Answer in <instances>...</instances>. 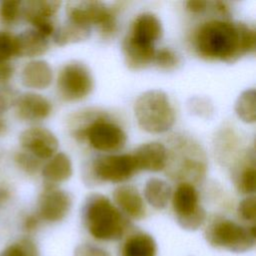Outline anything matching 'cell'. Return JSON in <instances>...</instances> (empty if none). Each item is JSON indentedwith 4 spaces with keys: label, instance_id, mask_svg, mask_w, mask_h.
Returning <instances> with one entry per match:
<instances>
[{
    "label": "cell",
    "instance_id": "1",
    "mask_svg": "<svg viewBox=\"0 0 256 256\" xmlns=\"http://www.w3.org/2000/svg\"><path fill=\"white\" fill-rule=\"evenodd\" d=\"M192 45L203 59L234 63L255 51L256 32L253 26L244 22L211 19L195 29Z\"/></svg>",
    "mask_w": 256,
    "mask_h": 256
},
{
    "label": "cell",
    "instance_id": "2",
    "mask_svg": "<svg viewBox=\"0 0 256 256\" xmlns=\"http://www.w3.org/2000/svg\"><path fill=\"white\" fill-rule=\"evenodd\" d=\"M72 135L79 141H87L95 150L117 152L127 142L124 129L104 112L82 111L72 118Z\"/></svg>",
    "mask_w": 256,
    "mask_h": 256
},
{
    "label": "cell",
    "instance_id": "3",
    "mask_svg": "<svg viewBox=\"0 0 256 256\" xmlns=\"http://www.w3.org/2000/svg\"><path fill=\"white\" fill-rule=\"evenodd\" d=\"M83 222L89 234L99 241H116L127 232L128 218L105 195L94 193L83 206Z\"/></svg>",
    "mask_w": 256,
    "mask_h": 256
},
{
    "label": "cell",
    "instance_id": "4",
    "mask_svg": "<svg viewBox=\"0 0 256 256\" xmlns=\"http://www.w3.org/2000/svg\"><path fill=\"white\" fill-rule=\"evenodd\" d=\"M168 150L167 164L169 174L173 179L182 182H198L203 179L207 171V159L201 145L186 135H175Z\"/></svg>",
    "mask_w": 256,
    "mask_h": 256
},
{
    "label": "cell",
    "instance_id": "5",
    "mask_svg": "<svg viewBox=\"0 0 256 256\" xmlns=\"http://www.w3.org/2000/svg\"><path fill=\"white\" fill-rule=\"evenodd\" d=\"M133 112L140 129L150 134L166 133L176 121L174 106L167 93L160 89L142 92L134 102Z\"/></svg>",
    "mask_w": 256,
    "mask_h": 256
},
{
    "label": "cell",
    "instance_id": "6",
    "mask_svg": "<svg viewBox=\"0 0 256 256\" xmlns=\"http://www.w3.org/2000/svg\"><path fill=\"white\" fill-rule=\"evenodd\" d=\"M205 240L214 248L244 253L256 243L255 225H242L225 217L212 219L204 231Z\"/></svg>",
    "mask_w": 256,
    "mask_h": 256
},
{
    "label": "cell",
    "instance_id": "7",
    "mask_svg": "<svg viewBox=\"0 0 256 256\" xmlns=\"http://www.w3.org/2000/svg\"><path fill=\"white\" fill-rule=\"evenodd\" d=\"M118 6H107L101 1H69L66 3L68 20L87 27L97 26L103 38L112 37L118 29Z\"/></svg>",
    "mask_w": 256,
    "mask_h": 256
},
{
    "label": "cell",
    "instance_id": "8",
    "mask_svg": "<svg viewBox=\"0 0 256 256\" xmlns=\"http://www.w3.org/2000/svg\"><path fill=\"white\" fill-rule=\"evenodd\" d=\"M57 93L65 102H77L87 98L93 91L94 78L88 66L78 60L65 63L58 72Z\"/></svg>",
    "mask_w": 256,
    "mask_h": 256
},
{
    "label": "cell",
    "instance_id": "9",
    "mask_svg": "<svg viewBox=\"0 0 256 256\" xmlns=\"http://www.w3.org/2000/svg\"><path fill=\"white\" fill-rule=\"evenodd\" d=\"M171 197L175 218L181 228L195 231L205 223L207 213L199 203V194L193 184L179 183Z\"/></svg>",
    "mask_w": 256,
    "mask_h": 256
},
{
    "label": "cell",
    "instance_id": "10",
    "mask_svg": "<svg viewBox=\"0 0 256 256\" xmlns=\"http://www.w3.org/2000/svg\"><path fill=\"white\" fill-rule=\"evenodd\" d=\"M132 154H109L95 158L90 165V174L96 182L123 183L137 172Z\"/></svg>",
    "mask_w": 256,
    "mask_h": 256
},
{
    "label": "cell",
    "instance_id": "11",
    "mask_svg": "<svg viewBox=\"0 0 256 256\" xmlns=\"http://www.w3.org/2000/svg\"><path fill=\"white\" fill-rule=\"evenodd\" d=\"M72 207L71 195L58 186L44 185L37 198L36 214L42 222L58 223L66 218Z\"/></svg>",
    "mask_w": 256,
    "mask_h": 256
},
{
    "label": "cell",
    "instance_id": "12",
    "mask_svg": "<svg viewBox=\"0 0 256 256\" xmlns=\"http://www.w3.org/2000/svg\"><path fill=\"white\" fill-rule=\"evenodd\" d=\"M62 5L55 0H27L22 1V19L29 23L36 31L49 38L52 36L55 25L53 17Z\"/></svg>",
    "mask_w": 256,
    "mask_h": 256
},
{
    "label": "cell",
    "instance_id": "13",
    "mask_svg": "<svg viewBox=\"0 0 256 256\" xmlns=\"http://www.w3.org/2000/svg\"><path fill=\"white\" fill-rule=\"evenodd\" d=\"M19 144L21 150L42 161L50 159L57 153L59 141L49 129L41 126H31L20 133Z\"/></svg>",
    "mask_w": 256,
    "mask_h": 256
},
{
    "label": "cell",
    "instance_id": "14",
    "mask_svg": "<svg viewBox=\"0 0 256 256\" xmlns=\"http://www.w3.org/2000/svg\"><path fill=\"white\" fill-rule=\"evenodd\" d=\"M15 116L23 122H39L52 113V104L45 96L29 91L18 94L13 106Z\"/></svg>",
    "mask_w": 256,
    "mask_h": 256
},
{
    "label": "cell",
    "instance_id": "15",
    "mask_svg": "<svg viewBox=\"0 0 256 256\" xmlns=\"http://www.w3.org/2000/svg\"><path fill=\"white\" fill-rule=\"evenodd\" d=\"M132 155L138 171L159 172L165 169L167 164V147L157 141L140 145Z\"/></svg>",
    "mask_w": 256,
    "mask_h": 256
},
{
    "label": "cell",
    "instance_id": "16",
    "mask_svg": "<svg viewBox=\"0 0 256 256\" xmlns=\"http://www.w3.org/2000/svg\"><path fill=\"white\" fill-rule=\"evenodd\" d=\"M115 206L127 217L134 220L143 219L146 215L144 199L132 185H120L113 191Z\"/></svg>",
    "mask_w": 256,
    "mask_h": 256
},
{
    "label": "cell",
    "instance_id": "17",
    "mask_svg": "<svg viewBox=\"0 0 256 256\" xmlns=\"http://www.w3.org/2000/svg\"><path fill=\"white\" fill-rule=\"evenodd\" d=\"M162 34L163 27L160 19L151 12H143L134 18L127 35L141 43L154 45Z\"/></svg>",
    "mask_w": 256,
    "mask_h": 256
},
{
    "label": "cell",
    "instance_id": "18",
    "mask_svg": "<svg viewBox=\"0 0 256 256\" xmlns=\"http://www.w3.org/2000/svg\"><path fill=\"white\" fill-rule=\"evenodd\" d=\"M155 46L136 41L129 35H126L122 41V53L126 66L133 71L147 68L153 64L155 55Z\"/></svg>",
    "mask_w": 256,
    "mask_h": 256
},
{
    "label": "cell",
    "instance_id": "19",
    "mask_svg": "<svg viewBox=\"0 0 256 256\" xmlns=\"http://www.w3.org/2000/svg\"><path fill=\"white\" fill-rule=\"evenodd\" d=\"M20 80L22 85L28 89L44 90L53 81V70L47 61L32 59L22 67Z\"/></svg>",
    "mask_w": 256,
    "mask_h": 256
},
{
    "label": "cell",
    "instance_id": "20",
    "mask_svg": "<svg viewBox=\"0 0 256 256\" xmlns=\"http://www.w3.org/2000/svg\"><path fill=\"white\" fill-rule=\"evenodd\" d=\"M73 174L70 157L64 152H57L41 168L44 185L57 186L66 182Z\"/></svg>",
    "mask_w": 256,
    "mask_h": 256
},
{
    "label": "cell",
    "instance_id": "21",
    "mask_svg": "<svg viewBox=\"0 0 256 256\" xmlns=\"http://www.w3.org/2000/svg\"><path fill=\"white\" fill-rule=\"evenodd\" d=\"M17 57L35 59L44 55L49 48L48 38L33 28L16 35Z\"/></svg>",
    "mask_w": 256,
    "mask_h": 256
},
{
    "label": "cell",
    "instance_id": "22",
    "mask_svg": "<svg viewBox=\"0 0 256 256\" xmlns=\"http://www.w3.org/2000/svg\"><path fill=\"white\" fill-rule=\"evenodd\" d=\"M120 254L121 256H156L157 243L149 233L138 231L125 239Z\"/></svg>",
    "mask_w": 256,
    "mask_h": 256
},
{
    "label": "cell",
    "instance_id": "23",
    "mask_svg": "<svg viewBox=\"0 0 256 256\" xmlns=\"http://www.w3.org/2000/svg\"><path fill=\"white\" fill-rule=\"evenodd\" d=\"M144 198L155 209L166 208L172 196L171 186L165 180L157 177L149 178L144 186Z\"/></svg>",
    "mask_w": 256,
    "mask_h": 256
},
{
    "label": "cell",
    "instance_id": "24",
    "mask_svg": "<svg viewBox=\"0 0 256 256\" xmlns=\"http://www.w3.org/2000/svg\"><path fill=\"white\" fill-rule=\"evenodd\" d=\"M90 27L76 24L68 20L65 24L56 27L51 37L56 45L66 46L87 40L90 37Z\"/></svg>",
    "mask_w": 256,
    "mask_h": 256
},
{
    "label": "cell",
    "instance_id": "25",
    "mask_svg": "<svg viewBox=\"0 0 256 256\" xmlns=\"http://www.w3.org/2000/svg\"><path fill=\"white\" fill-rule=\"evenodd\" d=\"M256 170L254 163V156L249 158L241 164L236 172L234 182L237 190L247 196H251L255 192Z\"/></svg>",
    "mask_w": 256,
    "mask_h": 256
},
{
    "label": "cell",
    "instance_id": "26",
    "mask_svg": "<svg viewBox=\"0 0 256 256\" xmlns=\"http://www.w3.org/2000/svg\"><path fill=\"white\" fill-rule=\"evenodd\" d=\"M235 113L237 117L246 124L256 121V92L254 88L244 90L235 102Z\"/></svg>",
    "mask_w": 256,
    "mask_h": 256
},
{
    "label": "cell",
    "instance_id": "27",
    "mask_svg": "<svg viewBox=\"0 0 256 256\" xmlns=\"http://www.w3.org/2000/svg\"><path fill=\"white\" fill-rule=\"evenodd\" d=\"M22 19V1H0V24L5 27L16 25Z\"/></svg>",
    "mask_w": 256,
    "mask_h": 256
},
{
    "label": "cell",
    "instance_id": "28",
    "mask_svg": "<svg viewBox=\"0 0 256 256\" xmlns=\"http://www.w3.org/2000/svg\"><path fill=\"white\" fill-rule=\"evenodd\" d=\"M0 256H40V253L31 238L23 237L4 248L0 252Z\"/></svg>",
    "mask_w": 256,
    "mask_h": 256
},
{
    "label": "cell",
    "instance_id": "29",
    "mask_svg": "<svg viewBox=\"0 0 256 256\" xmlns=\"http://www.w3.org/2000/svg\"><path fill=\"white\" fill-rule=\"evenodd\" d=\"M16 57V35L8 30L0 29V64L12 62Z\"/></svg>",
    "mask_w": 256,
    "mask_h": 256
},
{
    "label": "cell",
    "instance_id": "30",
    "mask_svg": "<svg viewBox=\"0 0 256 256\" xmlns=\"http://www.w3.org/2000/svg\"><path fill=\"white\" fill-rule=\"evenodd\" d=\"M13 160L15 165L25 174L27 175H35L36 173H38L41 168V161L37 158H35L34 156H32L31 154L20 150L17 151L14 156H13Z\"/></svg>",
    "mask_w": 256,
    "mask_h": 256
},
{
    "label": "cell",
    "instance_id": "31",
    "mask_svg": "<svg viewBox=\"0 0 256 256\" xmlns=\"http://www.w3.org/2000/svg\"><path fill=\"white\" fill-rule=\"evenodd\" d=\"M153 63L161 70L171 71L179 64V57L174 50L163 47L155 51Z\"/></svg>",
    "mask_w": 256,
    "mask_h": 256
},
{
    "label": "cell",
    "instance_id": "32",
    "mask_svg": "<svg viewBox=\"0 0 256 256\" xmlns=\"http://www.w3.org/2000/svg\"><path fill=\"white\" fill-rule=\"evenodd\" d=\"M238 217L250 225H255L256 219V200L253 195L241 200L237 206Z\"/></svg>",
    "mask_w": 256,
    "mask_h": 256
},
{
    "label": "cell",
    "instance_id": "33",
    "mask_svg": "<svg viewBox=\"0 0 256 256\" xmlns=\"http://www.w3.org/2000/svg\"><path fill=\"white\" fill-rule=\"evenodd\" d=\"M18 93L8 85H0V115L13 108Z\"/></svg>",
    "mask_w": 256,
    "mask_h": 256
},
{
    "label": "cell",
    "instance_id": "34",
    "mask_svg": "<svg viewBox=\"0 0 256 256\" xmlns=\"http://www.w3.org/2000/svg\"><path fill=\"white\" fill-rule=\"evenodd\" d=\"M73 256H111L110 253L97 245L91 243H83L78 245L75 250Z\"/></svg>",
    "mask_w": 256,
    "mask_h": 256
},
{
    "label": "cell",
    "instance_id": "35",
    "mask_svg": "<svg viewBox=\"0 0 256 256\" xmlns=\"http://www.w3.org/2000/svg\"><path fill=\"white\" fill-rule=\"evenodd\" d=\"M41 220L40 218L37 216L36 213H30V214H27L24 219H23V222H22V227H23V230L27 233H33L35 232L40 224H41Z\"/></svg>",
    "mask_w": 256,
    "mask_h": 256
},
{
    "label": "cell",
    "instance_id": "36",
    "mask_svg": "<svg viewBox=\"0 0 256 256\" xmlns=\"http://www.w3.org/2000/svg\"><path fill=\"white\" fill-rule=\"evenodd\" d=\"M15 74V66L12 62L0 64V85H8Z\"/></svg>",
    "mask_w": 256,
    "mask_h": 256
},
{
    "label": "cell",
    "instance_id": "37",
    "mask_svg": "<svg viewBox=\"0 0 256 256\" xmlns=\"http://www.w3.org/2000/svg\"><path fill=\"white\" fill-rule=\"evenodd\" d=\"M210 5V2L208 1H202V0H190L185 3V7L187 11H189L192 14H201L205 12Z\"/></svg>",
    "mask_w": 256,
    "mask_h": 256
},
{
    "label": "cell",
    "instance_id": "38",
    "mask_svg": "<svg viewBox=\"0 0 256 256\" xmlns=\"http://www.w3.org/2000/svg\"><path fill=\"white\" fill-rule=\"evenodd\" d=\"M11 196V191L6 185H0V207L5 204Z\"/></svg>",
    "mask_w": 256,
    "mask_h": 256
},
{
    "label": "cell",
    "instance_id": "39",
    "mask_svg": "<svg viewBox=\"0 0 256 256\" xmlns=\"http://www.w3.org/2000/svg\"><path fill=\"white\" fill-rule=\"evenodd\" d=\"M8 129V125L6 120L2 115H0V136H3Z\"/></svg>",
    "mask_w": 256,
    "mask_h": 256
}]
</instances>
